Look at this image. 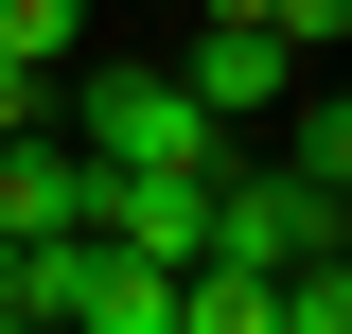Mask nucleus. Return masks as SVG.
I'll return each instance as SVG.
<instances>
[{
	"label": "nucleus",
	"instance_id": "423d86ee",
	"mask_svg": "<svg viewBox=\"0 0 352 334\" xmlns=\"http://www.w3.org/2000/svg\"><path fill=\"white\" fill-rule=\"evenodd\" d=\"M176 334H282V282L264 264H176Z\"/></svg>",
	"mask_w": 352,
	"mask_h": 334
},
{
	"label": "nucleus",
	"instance_id": "f03ea898",
	"mask_svg": "<svg viewBox=\"0 0 352 334\" xmlns=\"http://www.w3.org/2000/svg\"><path fill=\"white\" fill-rule=\"evenodd\" d=\"M300 247H335V194H317L300 159L247 176V141H229V159H212V247H194V264H264V282H282Z\"/></svg>",
	"mask_w": 352,
	"mask_h": 334
},
{
	"label": "nucleus",
	"instance_id": "2eb2a0df",
	"mask_svg": "<svg viewBox=\"0 0 352 334\" xmlns=\"http://www.w3.org/2000/svg\"><path fill=\"white\" fill-rule=\"evenodd\" d=\"M335 53H352V36H335Z\"/></svg>",
	"mask_w": 352,
	"mask_h": 334
},
{
	"label": "nucleus",
	"instance_id": "9b49d317",
	"mask_svg": "<svg viewBox=\"0 0 352 334\" xmlns=\"http://www.w3.org/2000/svg\"><path fill=\"white\" fill-rule=\"evenodd\" d=\"M18 124H53V71H18V53H0V141Z\"/></svg>",
	"mask_w": 352,
	"mask_h": 334
},
{
	"label": "nucleus",
	"instance_id": "39448f33",
	"mask_svg": "<svg viewBox=\"0 0 352 334\" xmlns=\"http://www.w3.org/2000/svg\"><path fill=\"white\" fill-rule=\"evenodd\" d=\"M88 229H106V247H141V264H194V247H212V176H106V194H88Z\"/></svg>",
	"mask_w": 352,
	"mask_h": 334
},
{
	"label": "nucleus",
	"instance_id": "1a4fd4ad",
	"mask_svg": "<svg viewBox=\"0 0 352 334\" xmlns=\"http://www.w3.org/2000/svg\"><path fill=\"white\" fill-rule=\"evenodd\" d=\"M282 159H300L317 194H335V176H352V88H317V106H300V141H282Z\"/></svg>",
	"mask_w": 352,
	"mask_h": 334
},
{
	"label": "nucleus",
	"instance_id": "ddd939ff",
	"mask_svg": "<svg viewBox=\"0 0 352 334\" xmlns=\"http://www.w3.org/2000/svg\"><path fill=\"white\" fill-rule=\"evenodd\" d=\"M159 18H229V0H159Z\"/></svg>",
	"mask_w": 352,
	"mask_h": 334
},
{
	"label": "nucleus",
	"instance_id": "0eeeda50",
	"mask_svg": "<svg viewBox=\"0 0 352 334\" xmlns=\"http://www.w3.org/2000/svg\"><path fill=\"white\" fill-rule=\"evenodd\" d=\"M282 334H352V247H300V264H282Z\"/></svg>",
	"mask_w": 352,
	"mask_h": 334
},
{
	"label": "nucleus",
	"instance_id": "7ed1b4c3",
	"mask_svg": "<svg viewBox=\"0 0 352 334\" xmlns=\"http://www.w3.org/2000/svg\"><path fill=\"white\" fill-rule=\"evenodd\" d=\"M176 88H194V106H212V124L247 141L264 106L300 88V53H282V36H264V18H247V0H229V18H194V36H176Z\"/></svg>",
	"mask_w": 352,
	"mask_h": 334
},
{
	"label": "nucleus",
	"instance_id": "4468645a",
	"mask_svg": "<svg viewBox=\"0 0 352 334\" xmlns=\"http://www.w3.org/2000/svg\"><path fill=\"white\" fill-rule=\"evenodd\" d=\"M335 247H352V176H335Z\"/></svg>",
	"mask_w": 352,
	"mask_h": 334
},
{
	"label": "nucleus",
	"instance_id": "6e6552de",
	"mask_svg": "<svg viewBox=\"0 0 352 334\" xmlns=\"http://www.w3.org/2000/svg\"><path fill=\"white\" fill-rule=\"evenodd\" d=\"M0 53H18V71H71L88 53V0H0Z\"/></svg>",
	"mask_w": 352,
	"mask_h": 334
},
{
	"label": "nucleus",
	"instance_id": "f257e3e1",
	"mask_svg": "<svg viewBox=\"0 0 352 334\" xmlns=\"http://www.w3.org/2000/svg\"><path fill=\"white\" fill-rule=\"evenodd\" d=\"M53 124L88 141V176H212L229 159V124L176 88V53H106L88 88H53Z\"/></svg>",
	"mask_w": 352,
	"mask_h": 334
},
{
	"label": "nucleus",
	"instance_id": "20e7f679",
	"mask_svg": "<svg viewBox=\"0 0 352 334\" xmlns=\"http://www.w3.org/2000/svg\"><path fill=\"white\" fill-rule=\"evenodd\" d=\"M88 194H106V176H88V141H71V124H18V141H0V247L88 229Z\"/></svg>",
	"mask_w": 352,
	"mask_h": 334
},
{
	"label": "nucleus",
	"instance_id": "f8f14e48",
	"mask_svg": "<svg viewBox=\"0 0 352 334\" xmlns=\"http://www.w3.org/2000/svg\"><path fill=\"white\" fill-rule=\"evenodd\" d=\"M0 334H53V317H36V299H0Z\"/></svg>",
	"mask_w": 352,
	"mask_h": 334
},
{
	"label": "nucleus",
	"instance_id": "9d476101",
	"mask_svg": "<svg viewBox=\"0 0 352 334\" xmlns=\"http://www.w3.org/2000/svg\"><path fill=\"white\" fill-rule=\"evenodd\" d=\"M247 18H264L282 53H335V36H352V0H247Z\"/></svg>",
	"mask_w": 352,
	"mask_h": 334
}]
</instances>
